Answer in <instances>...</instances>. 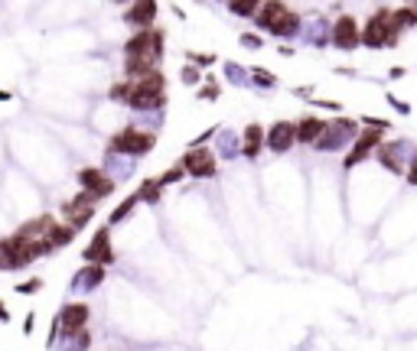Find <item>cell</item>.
<instances>
[{"label":"cell","mask_w":417,"mask_h":351,"mask_svg":"<svg viewBox=\"0 0 417 351\" xmlns=\"http://www.w3.org/2000/svg\"><path fill=\"white\" fill-rule=\"evenodd\" d=\"M23 332H26V335L33 332V312H30V316H26V322H23Z\"/></svg>","instance_id":"31"},{"label":"cell","mask_w":417,"mask_h":351,"mask_svg":"<svg viewBox=\"0 0 417 351\" xmlns=\"http://www.w3.org/2000/svg\"><path fill=\"white\" fill-rule=\"evenodd\" d=\"M382 137H385V127H368V130L356 134V140H352V150L346 153L342 166L352 169V166H358L362 159L372 156V153H378V147H382Z\"/></svg>","instance_id":"4"},{"label":"cell","mask_w":417,"mask_h":351,"mask_svg":"<svg viewBox=\"0 0 417 351\" xmlns=\"http://www.w3.org/2000/svg\"><path fill=\"white\" fill-rule=\"evenodd\" d=\"M255 20H258V26H261L264 33L281 36V39H287V36H294L300 30L297 13H294L284 0H264L261 10L255 13Z\"/></svg>","instance_id":"1"},{"label":"cell","mask_w":417,"mask_h":351,"mask_svg":"<svg viewBox=\"0 0 417 351\" xmlns=\"http://www.w3.org/2000/svg\"><path fill=\"white\" fill-rule=\"evenodd\" d=\"M0 270H4V260H0Z\"/></svg>","instance_id":"33"},{"label":"cell","mask_w":417,"mask_h":351,"mask_svg":"<svg viewBox=\"0 0 417 351\" xmlns=\"http://www.w3.org/2000/svg\"><path fill=\"white\" fill-rule=\"evenodd\" d=\"M362 42V30H358V23L352 17H339L336 23H332V46L342 52H352Z\"/></svg>","instance_id":"8"},{"label":"cell","mask_w":417,"mask_h":351,"mask_svg":"<svg viewBox=\"0 0 417 351\" xmlns=\"http://www.w3.org/2000/svg\"><path fill=\"white\" fill-rule=\"evenodd\" d=\"M183 82H186V85H196V82H199V68H193V66L183 68Z\"/></svg>","instance_id":"27"},{"label":"cell","mask_w":417,"mask_h":351,"mask_svg":"<svg viewBox=\"0 0 417 351\" xmlns=\"http://www.w3.org/2000/svg\"><path fill=\"white\" fill-rule=\"evenodd\" d=\"M264 143H267L274 153H287L290 147L297 143V124H290V121H277V124L267 130Z\"/></svg>","instance_id":"13"},{"label":"cell","mask_w":417,"mask_h":351,"mask_svg":"<svg viewBox=\"0 0 417 351\" xmlns=\"http://www.w3.org/2000/svg\"><path fill=\"white\" fill-rule=\"evenodd\" d=\"M131 78H124V82H114L111 85V101H121V104H128V98H131Z\"/></svg>","instance_id":"23"},{"label":"cell","mask_w":417,"mask_h":351,"mask_svg":"<svg viewBox=\"0 0 417 351\" xmlns=\"http://www.w3.org/2000/svg\"><path fill=\"white\" fill-rule=\"evenodd\" d=\"M154 147H157V134L137 130V127H124L121 134L111 137V150L124 153V156H147Z\"/></svg>","instance_id":"2"},{"label":"cell","mask_w":417,"mask_h":351,"mask_svg":"<svg viewBox=\"0 0 417 351\" xmlns=\"http://www.w3.org/2000/svg\"><path fill=\"white\" fill-rule=\"evenodd\" d=\"M118 4H128V0H118Z\"/></svg>","instance_id":"34"},{"label":"cell","mask_w":417,"mask_h":351,"mask_svg":"<svg viewBox=\"0 0 417 351\" xmlns=\"http://www.w3.org/2000/svg\"><path fill=\"white\" fill-rule=\"evenodd\" d=\"M102 280H104V264H85V270L75 273V286H82V290H92Z\"/></svg>","instance_id":"16"},{"label":"cell","mask_w":417,"mask_h":351,"mask_svg":"<svg viewBox=\"0 0 417 351\" xmlns=\"http://www.w3.org/2000/svg\"><path fill=\"white\" fill-rule=\"evenodd\" d=\"M398 42V36L392 33V10H378V13H372V20H368L365 26H362V46H368V49H382V46H394Z\"/></svg>","instance_id":"3"},{"label":"cell","mask_w":417,"mask_h":351,"mask_svg":"<svg viewBox=\"0 0 417 351\" xmlns=\"http://www.w3.org/2000/svg\"><path fill=\"white\" fill-rule=\"evenodd\" d=\"M98 202V195L95 192H88V189H82V192L75 195V199H68L66 205H62V218H66L68 225H75V228H85L88 221L95 218V205Z\"/></svg>","instance_id":"5"},{"label":"cell","mask_w":417,"mask_h":351,"mask_svg":"<svg viewBox=\"0 0 417 351\" xmlns=\"http://www.w3.org/2000/svg\"><path fill=\"white\" fill-rule=\"evenodd\" d=\"M264 127L261 124H248L245 127V137H241V153H245L248 159L261 156V147H264Z\"/></svg>","instance_id":"14"},{"label":"cell","mask_w":417,"mask_h":351,"mask_svg":"<svg viewBox=\"0 0 417 351\" xmlns=\"http://www.w3.org/2000/svg\"><path fill=\"white\" fill-rule=\"evenodd\" d=\"M414 10H417V0H414Z\"/></svg>","instance_id":"35"},{"label":"cell","mask_w":417,"mask_h":351,"mask_svg":"<svg viewBox=\"0 0 417 351\" xmlns=\"http://www.w3.org/2000/svg\"><path fill=\"white\" fill-rule=\"evenodd\" d=\"M326 130V121L320 117H300L297 121V143H316Z\"/></svg>","instance_id":"15"},{"label":"cell","mask_w":417,"mask_h":351,"mask_svg":"<svg viewBox=\"0 0 417 351\" xmlns=\"http://www.w3.org/2000/svg\"><path fill=\"white\" fill-rule=\"evenodd\" d=\"M417 23V10L414 7H401V10H392V33L398 36L401 30H411Z\"/></svg>","instance_id":"19"},{"label":"cell","mask_w":417,"mask_h":351,"mask_svg":"<svg viewBox=\"0 0 417 351\" xmlns=\"http://www.w3.org/2000/svg\"><path fill=\"white\" fill-rule=\"evenodd\" d=\"M82 260L85 264H114V247H111V228H98L85 251H82Z\"/></svg>","instance_id":"7"},{"label":"cell","mask_w":417,"mask_h":351,"mask_svg":"<svg viewBox=\"0 0 417 351\" xmlns=\"http://www.w3.org/2000/svg\"><path fill=\"white\" fill-rule=\"evenodd\" d=\"M388 101H392V104H394V108H398V111H404V114H408V104H404V101H398V98H388Z\"/></svg>","instance_id":"30"},{"label":"cell","mask_w":417,"mask_h":351,"mask_svg":"<svg viewBox=\"0 0 417 351\" xmlns=\"http://www.w3.org/2000/svg\"><path fill=\"white\" fill-rule=\"evenodd\" d=\"M362 121H365L368 127H385V130L392 127V124H388V121H385V117H362Z\"/></svg>","instance_id":"29"},{"label":"cell","mask_w":417,"mask_h":351,"mask_svg":"<svg viewBox=\"0 0 417 351\" xmlns=\"http://www.w3.org/2000/svg\"><path fill=\"white\" fill-rule=\"evenodd\" d=\"M56 225L49 215H40V218H30V221H23L20 225V234L23 238H43V234H49V228Z\"/></svg>","instance_id":"17"},{"label":"cell","mask_w":417,"mask_h":351,"mask_svg":"<svg viewBox=\"0 0 417 351\" xmlns=\"http://www.w3.org/2000/svg\"><path fill=\"white\" fill-rule=\"evenodd\" d=\"M78 185H82V189H88V192H95L98 199H104V195L114 192V179H108V173H102L98 166L78 169Z\"/></svg>","instance_id":"11"},{"label":"cell","mask_w":417,"mask_h":351,"mask_svg":"<svg viewBox=\"0 0 417 351\" xmlns=\"http://www.w3.org/2000/svg\"><path fill=\"white\" fill-rule=\"evenodd\" d=\"M124 23L134 26V30L154 26L157 23V0H131L128 13H124Z\"/></svg>","instance_id":"12"},{"label":"cell","mask_w":417,"mask_h":351,"mask_svg":"<svg viewBox=\"0 0 417 351\" xmlns=\"http://www.w3.org/2000/svg\"><path fill=\"white\" fill-rule=\"evenodd\" d=\"M404 179H408V183H411V185H417V156H414V159H411V166H408V169H404Z\"/></svg>","instance_id":"28"},{"label":"cell","mask_w":417,"mask_h":351,"mask_svg":"<svg viewBox=\"0 0 417 351\" xmlns=\"http://www.w3.org/2000/svg\"><path fill=\"white\" fill-rule=\"evenodd\" d=\"M160 179H144V183H140V189H137V195H140V199L147 202V205H157V202H160Z\"/></svg>","instance_id":"21"},{"label":"cell","mask_w":417,"mask_h":351,"mask_svg":"<svg viewBox=\"0 0 417 351\" xmlns=\"http://www.w3.org/2000/svg\"><path fill=\"white\" fill-rule=\"evenodd\" d=\"M183 166L193 179H212L215 169H219V159H215L212 150H205V147H193V150L183 156Z\"/></svg>","instance_id":"6"},{"label":"cell","mask_w":417,"mask_h":351,"mask_svg":"<svg viewBox=\"0 0 417 351\" xmlns=\"http://www.w3.org/2000/svg\"><path fill=\"white\" fill-rule=\"evenodd\" d=\"M251 78H255L261 88H274V85H277V78H274L267 68H251Z\"/></svg>","instance_id":"25"},{"label":"cell","mask_w":417,"mask_h":351,"mask_svg":"<svg viewBox=\"0 0 417 351\" xmlns=\"http://www.w3.org/2000/svg\"><path fill=\"white\" fill-rule=\"evenodd\" d=\"M183 176H189V173H186V166L179 163V166H170V169H167V173H163V176H157V179H160V185H173V183H179Z\"/></svg>","instance_id":"24"},{"label":"cell","mask_w":417,"mask_h":351,"mask_svg":"<svg viewBox=\"0 0 417 351\" xmlns=\"http://www.w3.org/2000/svg\"><path fill=\"white\" fill-rule=\"evenodd\" d=\"M40 290H43V280H26V283L17 286V292H26V296H30V292H40Z\"/></svg>","instance_id":"26"},{"label":"cell","mask_w":417,"mask_h":351,"mask_svg":"<svg viewBox=\"0 0 417 351\" xmlns=\"http://www.w3.org/2000/svg\"><path fill=\"white\" fill-rule=\"evenodd\" d=\"M264 0H229V10L235 13V17H255L258 10H261Z\"/></svg>","instance_id":"20"},{"label":"cell","mask_w":417,"mask_h":351,"mask_svg":"<svg viewBox=\"0 0 417 351\" xmlns=\"http://www.w3.org/2000/svg\"><path fill=\"white\" fill-rule=\"evenodd\" d=\"M137 202H140V195H131V199H124V202L118 205V209L111 211V218H108V221H111V225H118V221H124V218H128L131 211H134V205H137Z\"/></svg>","instance_id":"22"},{"label":"cell","mask_w":417,"mask_h":351,"mask_svg":"<svg viewBox=\"0 0 417 351\" xmlns=\"http://www.w3.org/2000/svg\"><path fill=\"white\" fill-rule=\"evenodd\" d=\"M0 322H10V312L4 309V302H0Z\"/></svg>","instance_id":"32"},{"label":"cell","mask_w":417,"mask_h":351,"mask_svg":"<svg viewBox=\"0 0 417 351\" xmlns=\"http://www.w3.org/2000/svg\"><path fill=\"white\" fill-rule=\"evenodd\" d=\"M88 319H92V309H88L85 302H72V306H66V309L59 312L62 335H82V328L88 326Z\"/></svg>","instance_id":"10"},{"label":"cell","mask_w":417,"mask_h":351,"mask_svg":"<svg viewBox=\"0 0 417 351\" xmlns=\"http://www.w3.org/2000/svg\"><path fill=\"white\" fill-rule=\"evenodd\" d=\"M75 234H78V228H75V225H68V221H66V225H52L46 238L52 241V247H66V244L75 241Z\"/></svg>","instance_id":"18"},{"label":"cell","mask_w":417,"mask_h":351,"mask_svg":"<svg viewBox=\"0 0 417 351\" xmlns=\"http://www.w3.org/2000/svg\"><path fill=\"white\" fill-rule=\"evenodd\" d=\"M356 121H349V117H339L336 124H326V130L320 134V140H316V147L320 150H332V147H339L342 140H349V137H356Z\"/></svg>","instance_id":"9"}]
</instances>
